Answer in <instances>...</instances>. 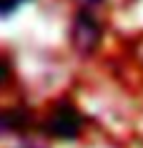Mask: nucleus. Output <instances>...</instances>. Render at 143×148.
Returning <instances> with one entry per match:
<instances>
[{
	"label": "nucleus",
	"instance_id": "f257e3e1",
	"mask_svg": "<svg viewBox=\"0 0 143 148\" xmlns=\"http://www.w3.org/2000/svg\"><path fill=\"white\" fill-rule=\"evenodd\" d=\"M80 128H83V116L70 103H55L45 116V133L50 138L73 140L80 133Z\"/></svg>",
	"mask_w": 143,
	"mask_h": 148
},
{
	"label": "nucleus",
	"instance_id": "f03ea898",
	"mask_svg": "<svg viewBox=\"0 0 143 148\" xmlns=\"http://www.w3.org/2000/svg\"><path fill=\"white\" fill-rule=\"evenodd\" d=\"M101 40V25L95 23L90 13H78L75 23H73V43L80 53H90Z\"/></svg>",
	"mask_w": 143,
	"mask_h": 148
},
{
	"label": "nucleus",
	"instance_id": "7ed1b4c3",
	"mask_svg": "<svg viewBox=\"0 0 143 148\" xmlns=\"http://www.w3.org/2000/svg\"><path fill=\"white\" fill-rule=\"evenodd\" d=\"M90 3H98V0H90Z\"/></svg>",
	"mask_w": 143,
	"mask_h": 148
}]
</instances>
